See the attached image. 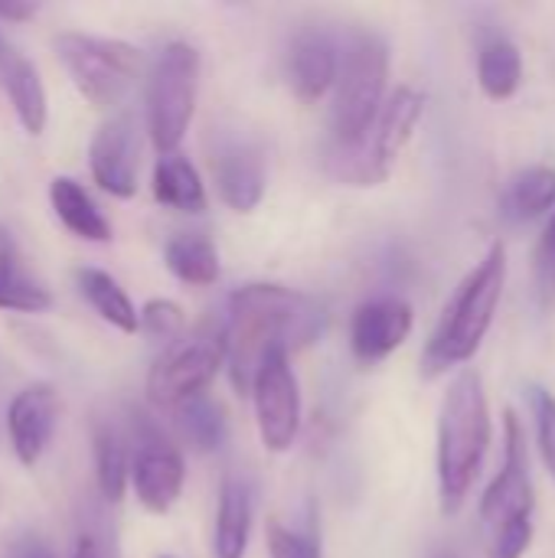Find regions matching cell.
<instances>
[{"label":"cell","instance_id":"cell-19","mask_svg":"<svg viewBox=\"0 0 555 558\" xmlns=\"http://www.w3.org/2000/svg\"><path fill=\"white\" fill-rule=\"evenodd\" d=\"M49 304H52L49 288L39 284L26 271V265L13 245V235L0 222V307L20 311V314H36V311H46Z\"/></svg>","mask_w":555,"mask_h":558},{"label":"cell","instance_id":"cell-15","mask_svg":"<svg viewBox=\"0 0 555 558\" xmlns=\"http://www.w3.org/2000/svg\"><path fill=\"white\" fill-rule=\"evenodd\" d=\"M216 190L236 213H252L265 196V160L249 141H226L209 157Z\"/></svg>","mask_w":555,"mask_h":558},{"label":"cell","instance_id":"cell-22","mask_svg":"<svg viewBox=\"0 0 555 558\" xmlns=\"http://www.w3.org/2000/svg\"><path fill=\"white\" fill-rule=\"evenodd\" d=\"M154 196L157 203L180 209V213H203L206 209V186L196 167L183 154H164L154 167Z\"/></svg>","mask_w":555,"mask_h":558},{"label":"cell","instance_id":"cell-4","mask_svg":"<svg viewBox=\"0 0 555 558\" xmlns=\"http://www.w3.org/2000/svg\"><path fill=\"white\" fill-rule=\"evenodd\" d=\"M422 111H425V95L412 85H399L386 98L379 118L373 121V128L366 131L363 141H357V144L330 141L327 144V150H324L327 177L337 183H347V186H379L393 173L406 144L412 141Z\"/></svg>","mask_w":555,"mask_h":558},{"label":"cell","instance_id":"cell-27","mask_svg":"<svg viewBox=\"0 0 555 558\" xmlns=\"http://www.w3.org/2000/svg\"><path fill=\"white\" fill-rule=\"evenodd\" d=\"M173 422H177L183 441L203 454L219 451L226 445V415H222L219 402H213L209 396H196V399L177 405Z\"/></svg>","mask_w":555,"mask_h":558},{"label":"cell","instance_id":"cell-26","mask_svg":"<svg viewBox=\"0 0 555 558\" xmlns=\"http://www.w3.org/2000/svg\"><path fill=\"white\" fill-rule=\"evenodd\" d=\"M131 451L118 428L101 425L95 432V481L108 504H118L124 497V487L131 481Z\"/></svg>","mask_w":555,"mask_h":558},{"label":"cell","instance_id":"cell-8","mask_svg":"<svg viewBox=\"0 0 555 558\" xmlns=\"http://www.w3.org/2000/svg\"><path fill=\"white\" fill-rule=\"evenodd\" d=\"M229 360L226 327H200L190 337H180L147 373V399L160 409H177L196 396H206L209 383Z\"/></svg>","mask_w":555,"mask_h":558},{"label":"cell","instance_id":"cell-30","mask_svg":"<svg viewBox=\"0 0 555 558\" xmlns=\"http://www.w3.org/2000/svg\"><path fill=\"white\" fill-rule=\"evenodd\" d=\"M536 298L543 311H555V213L536 248Z\"/></svg>","mask_w":555,"mask_h":558},{"label":"cell","instance_id":"cell-3","mask_svg":"<svg viewBox=\"0 0 555 558\" xmlns=\"http://www.w3.org/2000/svg\"><path fill=\"white\" fill-rule=\"evenodd\" d=\"M507 284V248L494 242L491 252L474 265V271L455 288L425 353H422V376L435 379L455 366H464L481 350L494 314L500 307Z\"/></svg>","mask_w":555,"mask_h":558},{"label":"cell","instance_id":"cell-20","mask_svg":"<svg viewBox=\"0 0 555 558\" xmlns=\"http://www.w3.org/2000/svg\"><path fill=\"white\" fill-rule=\"evenodd\" d=\"M555 213V167L536 163L510 177L500 196V216L507 222H533L540 216Z\"/></svg>","mask_w":555,"mask_h":558},{"label":"cell","instance_id":"cell-18","mask_svg":"<svg viewBox=\"0 0 555 558\" xmlns=\"http://www.w3.org/2000/svg\"><path fill=\"white\" fill-rule=\"evenodd\" d=\"M252 536V487L229 474L219 487V510H216V558H245Z\"/></svg>","mask_w":555,"mask_h":558},{"label":"cell","instance_id":"cell-14","mask_svg":"<svg viewBox=\"0 0 555 558\" xmlns=\"http://www.w3.org/2000/svg\"><path fill=\"white\" fill-rule=\"evenodd\" d=\"M412 333V307L402 298H373L350 320V347L360 363H379Z\"/></svg>","mask_w":555,"mask_h":558},{"label":"cell","instance_id":"cell-29","mask_svg":"<svg viewBox=\"0 0 555 558\" xmlns=\"http://www.w3.org/2000/svg\"><path fill=\"white\" fill-rule=\"evenodd\" d=\"M533 418H536V445L543 454V464L555 481V399L546 389H533Z\"/></svg>","mask_w":555,"mask_h":558},{"label":"cell","instance_id":"cell-21","mask_svg":"<svg viewBox=\"0 0 555 558\" xmlns=\"http://www.w3.org/2000/svg\"><path fill=\"white\" fill-rule=\"evenodd\" d=\"M49 199H52V209L59 216V222L85 239V242H108L111 239V226L108 219L101 216V209L95 206V199L85 193L82 183L69 180V177H56L49 183Z\"/></svg>","mask_w":555,"mask_h":558},{"label":"cell","instance_id":"cell-16","mask_svg":"<svg viewBox=\"0 0 555 558\" xmlns=\"http://www.w3.org/2000/svg\"><path fill=\"white\" fill-rule=\"evenodd\" d=\"M340 75V56L337 46L317 33H298L288 49V85L301 101H321Z\"/></svg>","mask_w":555,"mask_h":558},{"label":"cell","instance_id":"cell-23","mask_svg":"<svg viewBox=\"0 0 555 558\" xmlns=\"http://www.w3.org/2000/svg\"><path fill=\"white\" fill-rule=\"evenodd\" d=\"M164 262L173 278L193 288H206L219 281V252L200 232H180L164 245Z\"/></svg>","mask_w":555,"mask_h":558},{"label":"cell","instance_id":"cell-25","mask_svg":"<svg viewBox=\"0 0 555 558\" xmlns=\"http://www.w3.org/2000/svg\"><path fill=\"white\" fill-rule=\"evenodd\" d=\"M478 82H481L484 95L494 98V101H504V98L517 95V88L523 82V56H520V49L504 36L484 43L481 52H478Z\"/></svg>","mask_w":555,"mask_h":558},{"label":"cell","instance_id":"cell-1","mask_svg":"<svg viewBox=\"0 0 555 558\" xmlns=\"http://www.w3.org/2000/svg\"><path fill=\"white\" fill-rule=\"evenodd\" d=\"M324 333V307L285 284L252 281L229 298V376L239 392H252L262 360L275 350L298 353Z\"/></svg>","mask_w":555,"mask_h":558},{"label":"cell","instance_id":"cell-34","mask_svg":"<svg viewBox=\"0 0 555 558\" xmlns=\"http://www.w3.org/2000/svg\"><path fill=\"white\" fill-rule=\"evenodd\" d=\"M429 558H458L451 549H445V546H438V549H432V556Z\"/></svg>","mask_w":555,"mask_h":558},{"label":"cell","instance_id":"cell-13","mask_svg":"<svg viewBox=\"0 0 555 558\" xmlns=\"http://www.w3.org/2000/svg\"><path fill=\"white\" fill-rule=\"evenodd\" d=\"M59 412H62V402H59L56 386L49 383H33L13 396L7 409V435L20 464L33 468L46 454L59 425Z\"/></svg>","mask_w":555,"mask_h":558},{"label":"cell","instance_id":"cell-9","mask_svg":"<svg viewBox=\"0 0 555 558\" xmlns=\"http://www.w3.org/2000/svg\"><path fill=\"white\" fill-rule=\"evenodd\" d=\"M533 477H530V451H527V432L514 412L504 415V464L494 484L487 487L481 500V523L487 539L514 523L533 520Z\"/></svg>","mask_w":555,"mask_h":558},{"label":"cell","instance_id":"cell-11","mask_svg":"<svg viewBox=\"0 0 555 558\" xmlns=\"http://www.w3.org/2000/svg\"><path fill=\"white\" fill-rule=\"evenodd\" d=\"M88 163L95 183L118 196L131 199L137 193V170H141V131L131 114H114L108 118L92 144H88Z\"/></svg>","mask_w":555,"mask_h":558},{"label":"cell","instance_id":"cell-2","mask_svg":"<svg viewBox=\"0 0 555 558\" xmlns=\"http://www.w3.org/2000/svg\"><path fill=\"white\" fill-rule=\"evenodd\" d=\"M491 448V409L484 379L478 369H461L445 399L438 415V497L442 513L455 517L487 458Z\"/></svg>","mask_w":555,"mask_h":558},{"label":"cell","instance_id":"cell-5","mask_svg":"<svg viewBox=\"0 0 555 558\" xmlns=\"http://www.w3.org/2000/svg\"><path fill=\"white\" fill-rule=\"evenodd\" d=\"M386 82H389V46L376 33H357L340 62L337 95L330 111V141L357 144L366 137L373 121L386 105Z\"/></svg>","mask_w":555,"mask_h":558},{"label":"cell","instance_id":"cell-33","mask_svg":"<svg viewBox=\"0 0 555 558\" xmlns=\"http://www.w3.org/2000/svg\"><path fill=\"white\" fill-rule=\"evenodd\" d=\"M0 16H7V20H29V16H36V3H0Z\"/></svg>","mask_w":555,"mask_h":558},{"label":"cell","instance_id":"cell-6","mask_svg":"<svg viewBox=\"0 0 555 558\" xmlns=\"http://www.w3.org/2000/svg\"><path fill=\"white\" fill-rule=\"evenodd\" d=\"M52 49L92 108L118 105L131 92V85L141 78V69H144L141 49L121 39H105V36L69 29L52 39Z\"/></svg>","mask_w":555,"mask_h":558},{"label":"cell","instance_id":"cell-12","mask_svg":"<svg viewBox=\"0 0 555 558\" xmlns=\"http://www.w3.org/2000/svg\"><path fill=\"white\" fill-rule=\"evenodd\" d=\"M186 464L183 454L154 428L137 432V448L131 458V484L144 510L167 513L183 490Z\"/></svg>","mask_w":555,"mask_h":558},{"label":"cell","instance_id":"cell-35","mask_svg":"<svg viewBox=\"0 0 555 558\" xmlns=\"http://www.w3.org/2000/svg\"><path fill=\"white\" fill-rule=\"evenodd\" d=\"M160 558H170V556H160Z\"/></svg>","mask_w":555,"mask_h":558},{"label":"cell","instance_id":"cell-17","mask_svg":"<svg viewBox=\"0 0 555 558\" xmlns=\"http://www.w3.org/2000/svg\"><path fill=\"white\" fill-rule=\"evenodd\" d=\"M0 85L26 134H39L46 128V88L39 82L36 65L23 52L7 49L3 43H0Z\"/></svg>","mask_w":555,"mask_h":558},{"label":"cell","instance_id":"cell-31","mask_svg":"<svg viewBox=\"0 0 555 558\" xmlns=\"http://www.w3.org/2000/svg\"><path fill=\"white\" fill-rule=\"evenodd\" d=\"M268 553L272 558H321V543L314 533H294L288 526H268Z\"/></svg>","mask_w":555,"mask_h":558},{"label":"cell","instance_id":"cell-7","mask_svg":"<svg viewBox=\"0 0 555 558\" xmlns=\"http://www.w3.org/2000/svg\"><path fill=\"white\" fill-rule=\"evenodd\" d=\"M196 92H200L196 46L183 39L167 43L147 82V131L160 154H177L196 111Z\"/></svg>","mask_w":555,"mask_h":558},{"label":"cell","instance_id":"cell-28","mask_svg":"<svg viewBox=\"0 0 555 558\" xmlns=\"http://www.w3.org/2000/svg\"><path fill=\"white\" fill-rule=\"evenodd\" d=\"M183 307L167 301V298H154L141 307V330L154 340H167V343H177L180 333H183Z\"/></svg>","mask_w":555,"mask_h":558},{"label":"cell","instance_id":"cell-24","mask_svg":"<svg viewBox=\"0 0 555 558\" xmlns=\"http://www.w3.org/2000/svg\"><path fill=\"white\" fill-rule=\"evenodd\" d=\"M79 291L82 298L95 307L101 320L118 327L121 333H137L141 330V311L131 304L124 288L101 268H82L79 271Z\"/></svg>","mask_w":555,"mask_h":558},{"label":"cell","instance_id":"cell-32","mask_svg":"<svg viewBox=\"0 0 555 558\" xmlns=\"http://www.w3.org/2000/svg\"><path fill=\"white\" fill-rule=\"evenodd\" d=\"M533 543V520L514 523L487 539V558H523Z\"/></svg>","mask_w":555,"mask_h":558},{"label":"cell","instance_id":"cell-10","mask_svg":"<svg viewBox=\"0 0 555 558\" xmlns=\"http://www.w3.org/2000/svg\"><path fill=\"white\" fill-rule=\"evenodd\" d=\"M252 402H255V422L258 438L272 454L291 451L301 432V392L298 379L291 373L288 353L275 350L262 360L255 383H252Z\"/></svg>","mask_w":555,"mask_h":558}]
</instances>
